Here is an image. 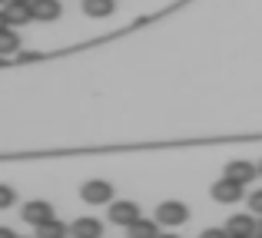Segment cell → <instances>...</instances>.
<instances>
[{
    "mask_svg": "<svg viewBox=\"0 0 262 238\" xmlns=\"http://www.w3.org/2000/svg\"><path fill=\"white\" fill-rule=\"evenodd\" d=\"M80 199L86 205H106V202H113V186L106 179H90L80 186Z\"/></svg>",
    "mask_w": 262,
    "mask_h": 238,
    "instance_id": "1",
    "label": "cell"
},
{
    "mask_svg": "<svg viewBox=\"0 0 262 238\" xmlns=\"http://www.w3.org/2000/svg\"><path fill=\"white\" fill-rule=\"evenodd\" d=\"M243 195H246V186H243V182L226 179V175L212 186V202H219V205H236Z\"/></svg>",
    "mask_w": 262,
    "mask_h": 238,
    "instance_id": "2",
    "label": "cell"
},
{
    "mask_svg": "<svg viewBox=\"0 0 262 238\" xmlns=\"http://www.w3.org/2000/svg\"><path fill=\"white\" fill-rule=\"evenodd\" d=\"M24 222L27 225H33V228H40V225H47V222L53 219V205L50 202H43V199H33V202H27L24 205Z\"/></svg>",
    "mask_w": 262,
    "mask_h": 238,
    "instance_id": "3",
    "label": "cell"
},
{
    "mask_svg": "<svg viewBox=\"0 0 262 238\" xmlns=\"http://www.w3.org/2000/svg\"><path fill=\"white\" fill-rule=\"evenodd\" d=\"M186 219H189V208L183 202H160V208H156V222L160 225H183Z\"/></svg>",
    "mask_w": 262,
    "mask_h": 238,
    "instance_id": "4",
    "label": "cell"
},
{
    "mask_svg": "<svg viewBox=\"0 0 262 238\" xmlns=\"http://www.w3.org/2000/svg\"><path fill=\"white\" fill-rule=\"evenodd\" d=\"M136 219H143L136 202H110V222H113V225H126L129 228Z\"/></svg>",
    "mask_w": 262,
    "mask_h": 238,
    "instance_id": "5",
    "label": "cell"
},
{
    "mask_svg": "<svg viewBox=\"0 0 262 238\" xmlns=\"http://www.w3.org/2000/svg\"><path fill=\"white\" fill-rule=\"evenodd\" d=\"M226 232H229L232 238H252V235L259 232V225H256V219H252V215L239 212V215H229V222H226Z\"/></svg>",
    "mask_w": 262,
    "mask_h": 238,
    "instance_id": "6",
    "label": "cell"
},
{
    "mask_svg": "<svg viewBox=\"0 0 262 238\" xmlns=\"http://www.w3.org/2000/svg\"><path fill=\"white\" fill-rule=\"evenodd\" d=\"M256 175H259V169L252 166V162H246V159L226 162V179H232V182H243V186H249Z\"/></svg>",
    "mask_w": 262,
    "mask_h": 238,
    "instance_id": "7",
    "label": "cell"
},
{
    "mask_svg": "<svg viewBox=\"0 0 262 238\" xmlns=\"http://www.w3.org/2000/svg\"><path fill=\"white\" fill-rule=\"evenodd\" d=\"M30 10H33V20L53 23V20H60V13H63V4H60V0H33Z\"/></svg>",
    "mask_w": 262,
    "mask_h": 238,
    "instance_id": "8",
    "label": "cell"
},
{
    "mask_svg": "<svg viewBox=\"0 0 262 238\" xmlns=\"http://www.w3.org/2000/svg\"><path fill=\"white\" fill-rule=\"evenodd\" d=\"M7 23L10 27H20V23H30L33 20V10H30V4L27 0H7Z\"/></svg>",
    "mask_w": 262,
    "mask_h": 238,
    "instance_id": "9",
    "label": "cell"
},
{
    "mask_svg": "<svg viewBox=\"0 0 262 238\" xmlns=\"http://www.w3.org/2000/svg\"><path fill=\"white\" fill-rule=\"evenodd\" d=\"M70 232H73V238H103V225H100V219L83 215V219H77L70 225Z\"/></svg>",
    "mask_w": 262,
    "mask_h": 238,
    "instance_id": "10",
    "label": "cell"
},
{
    "mask_svg": "<svg viewBox=\"0 0 262 238\" xmlns=\"http://www.w3.org/2000/svg\"><path fill=\"white\" fill-rule=\"evenodd\" d=\"M160 235V222L156 219H136L126 228V238H156Z\"/></svg>",
    "mask_w": 262,
    "mask_h": 238,
    "instance_id": "11",
    "label": "cell"
},
{
    "mask_svg": "<svg viewBox=\"0 0 262 238\" xmlns=\"http://www.w3.org/2000/svg\"><path fill=\"white\" fill-rule=\"evenodd\" d=\"M116 10V0H83V13L93 20H103Z\"/></svg>",
    "mask_w": 262,
    "mask_h": 238,
    "instance_id": "12",
    "label": "cell"
},
{
    "mask_svg": "<svg viewBox=\"0 0 262 238\" xmlns=\"http://www.w3.org/2000/svg\"><path fill=\"white\" fill-rule=\"evenodd\" d=\"M20 50V37L13 27H7V30H0V57H7V53H17Z\"/></svg>",
    "mask_w": 262,
    "mask_h": 238,
    "instance_id": "13",
    "label": "cell"
},
{
    "mask_svg": "<svg viewBox=\"0 0 262 238\" xmlns=\"http://www.w3.org/2000/svg\"><path fill=\"white\" fill-rule=\"evenodd\" d=\"M67 232H70V228H67L63 222L50 219L47 225H40V228H37V238H67Z\"/></svg>",
    "mask_w": 262,
    "mask_h": 238,
    "instance_id": "14",
    "label": "cell"
},
{
    "mask_svg": "<svg viewBox=\"0 0 262 238\" xmlns=\"http://www.w3.org/2000/svg\"><path fill=\"white\" fill-rule=\"evenodd\" d=\"M13 202H17V192H13V186H0V208H10Z\"/></svg>",
    "mask_w": 262,
    "mask_h": 238,
    "instance_id": "15",
    "label": "cell"
},
{
    "mask_svg": "<svg viewBox=\"0 0 262 238\" xmlns=\"http://www.w3.org/2000/svg\"><path fill=\"white\" fill-rule=\"evenodd\" d=\"M249 212H259L262 215V189H256V192L249 195Z\"/></svg>",
    "mask_w": 262,
    "mask_h": 238,
    "instance_id": "16",
    "label": "cell"
},
{
    "mask_svg": "<svg viewBox=\"0 0 262 238\" xmlns=\"http://www.w3.org/2000/svg\"><path fill=\"white\" fill-rule=\"evenodd\" d=\"M199 238H232V235L226 232V228H206V232L199 235Z\"/></svg>",
    "mask_w": 262,
    "mask_h": 238,
    "instance_id": "17",
    "label": "cell"
},
{
    "mask_svg": "<svg viewBox=\"0 0 262 238\" xmlns=\"http://www.w3.org/2000/svg\"><path fill=\"white\" fill-rule=\"evenodd\" d=\"M17 60H20V63H27V60H40V53H20L17 50Z\"/></svg>",
    "mask_w": 262,
    "mask_h": 238,
    "instance_id": "18",
    "label": "cell"
},
{
    "mask_svg": "<svg viewBox=\"0 0 262 238\" xmlns=\"http://www.w3.org/2000/svg\"><path fill=\"white\" fill-rule=\"evenodd\" d=\"M0 238H17V232H13V228H7V225H0Z\"/></svg>",
    "mask_w": 262,
    "mask_h": 238,
    "instance_id": "19",
    "label": "cell"
},
{
    "mask_svg": "<svg viewBox=\"0 0 262 238\" xmlns=\"http://www.w3.org/2000/svg\"><path fill=\"white\" fill-rule=\"evenodd\" d=\"M7 27H10V23H7V13L0 10V30H7Z\"/></svg>",
    "mask_w": 262,
    "mask_h": 238,
    "instance_id": "20",
    "label": "cell"
},
{
    "mask_svg": "<svg viewBox=\"0 0 262 238\" xmlns=\"http://www.w3.org/2000/svg\"><path fill=\"white\" fill-rule=\"evenodd\" d=\"M156 238H179V235H173V232H166V235H156Z\"/></svg>",
    "mask_w": 262,
    "mask_h": 238,
    "instance_id": "21",
    "label": "cell"
},
{
    "mask_svg": "<svg viewBox=\"0 0 262 238\" xmlns=\"http://www.w3.org/2000/svg\"><path fill=\"white\" fill-rule=\"evenodd\" d=\"M252 238H262V228H259V232H256V235H252Z\"/></svg>",
    "mask_w": 262,
    "mask_h": 238,
    "instance_id": "22",
    "label": "cell"
},
{
    "mask_svg": "<svg viewBox=\"0 0 262 238\" xmlns=\"http://www.w3.org/2000/svg\"><path fill=\"white\" fill-rule=\"evenodd\" d=\"M256 169H259V175H262V162H259V166H256Z\"/></svg>",
    "mask_w": 262,
    "mask_h": 238,
    "instance_id": "23",
    "label": "cell"
},
{
    "mask_svg": "<svg viewBox=\"0 0 262 238\" xmlns=\"http://www.w3.org/2000/svg\"><path fill=\"white\" fill-rule=\"evenodd\" d=\"M27 4H33V0H27Z\"/></svg>",
    "mask_w": 262,
    "mask_h": 238,
    "instance_id": "24",
    "label": "cell"
},
{
    "mask_svg": "<svg viewBox=\"0 0 262 238\" xmlns=\"http://www.w3.org/2000/svg\"><path fill=\"white\" fill-rule=\"evenodd\" d=\"M0 4H7V0H0Z\"/></svg>",
    "mask_w": 262,
    "mask_h": 238,
    "instance_id": "25",
    "label": "cell"
},
{
    "mask_svg": "<svg viewBox=\"0 0 262 238\" xmlns=\"http://www.w3.org/2000/svg\"><path fill=\"white\" fill-rule=\"evenodd\" d=\"M259 228H262V222H259Z\"/></svg>",
    "mask_w": 262,
    "mask_h": 238,
    "instance_id": "26",
    "label": "cell"
}]
</instances>
